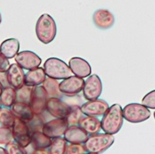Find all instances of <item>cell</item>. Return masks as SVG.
Here are the masks:
<instances>
[{"label":"cell","mask_w":155,"mask_h":154,"mask_svg":"<svg viewBox=\"0 0 155 154\" xmlns=\"http://www.w3.org/2000/svg\"><path fill=\"white\" fill-rule=\"evenodd\" d=\"M69 124L65 118H55L44 123L43 131L47 136L51 138L64 136Z\"/></svg>","instance_id":"8fae6325"},{"label":"cell","mask_w":155,"mask_h":154,"mask_svg":"<svg viewBox=\"0 0 155 154\" xmlns=\"http://www.w3.org/2000/svg\"><path fill=\"white\" fill-rule=\"evenodd\" d=\"M84 153H87L84 144L70 143L69 145H67L65 154H84Z\"/></svg>","instance_id":"1f68e13d"},{"label":"cell","mask_w":155,"mask_h":154,"mask_svg":"<svg viewBox=\"0 0 155 154\" xmlns=\"http://www.w3.org/2000/svg\"><path fill=\"white\" fill-rule=\"evenodd\" d=\"M36 36L43 44H49L54 40L57 34V25L53 18L48 14L39 17L35 25Z\"/></svg>","instance_id":"7a4b0ae2"},{"label":"cell","mask_w":155,"mask_h":154,"mask_svg":"<svg viewBox=\"0 0 155 154\" xmlns=\"http://www.w3.org/2000/svg\"><path fill=\"white\" fill-rule=\"evenodd\" d=\"M16 102V89L12 87H5L0 95V104L7 108H11Z\"/></svg>","instance_id":"cb8c5ba5"},{"label":"cell","mask_w":155,"mask_h":154,"mask_svg":"<svg viewBox=\"0 0 155 154\" xmlns=\"http://www.w3.org/2000/svg\"><path fill=\"white\" fill-rule=\"evenodd\" d=\"M142 104L149 109H155V90H152L144 96Z\"/></svg>","instance_id":"d6a6232c"},{"label":"cell","mask_w":155,"mask_h":154,"mask_svg":"<svg viewBox=\"0 0 155 154\" xmlns=\"http://www.w3.org/2000/svg\"><path fill=\"white\" fill-rule=\"evenodd\" d=\"M79 125L88 135H93L98 133L101 129V121L98 120L96 116L86 115L83 116Z\"/></svg>","instance_id":"ffe728a7"},{"label":"cell","mask_w":155,"mask_h":154,"mask_svg":"<svg viewBox=\"0 0 155 154\" xmlns=\"http://www.w3.org/2000/svg\"><path fill=\"white\" fill-rule=\"evenodd\" d=\"M102 93V83L101 78L97 74L88 76L87 81H84L83 88L84 97L87 100L98 99Z\"/></svg>","instance_id":"ba28073f"},{"label":"cell","mask_w":155,"mask_h":154,"mask_svg":"<svg viewBox=\"0 0 155 154\" xmlns=\"http://www.w3.org/2000/svg\"><path fill=\"white\" fill-rule=\"evenodd\" d=\"M114 142V136L112 134H93L88 136L84 142V147L87 153L97 154L106 151Z\"/></svg>","instance_id":"3957f363"},{"label":"cell","mask_w":155,"mask_h":154,"mask_svg":"<svg viewBox=\"0 0 155 154\" xmlns=\"http://www.w3.org/2000/svg\"><path fill=\"white\" fill-rule=\"evenodd\" d=\"M43 87H45L48 97H61L62 93L60 89V83L58 79L46 77L45 81L43 82Z\"/></svg>","instance_id":"603a6c76"},{"label":"cell","mask_w":155,"mask_h":154,"mask_svg":"<svg viewBox=\"0 0 155 154\" xmlns=\"http://www.w3.org/2000/svg\"><path fill=\"white\" fill-rule=\"evenodd\" d=\"M11 110L17 118H20L25 122H29L35 116V113L30 104L16 101L11 107Z\"/></svg>","instance_id":"ac0fdd59"},{"label":"cell","mask_w":155,"mask_h":154,"mask_svg":"<svg viewBox=\"0 0 155 154\" xmlns=\"http://www.w3.org/2000/svg\"><path fill=\"white\" fill-rule=\"evenodd\" d=\"M93 21L98 29L107 30L114 25V16L106 8H98L93 14Z\"/></svg>","instance_id":"9a60e30c"},{"label":"cell","mask_w":155,"mask_h":154,"mask_svg":"<svg viewBox=\"0 0 155 154\" xmlns=\"http://www.w3.org/2000/svg\"><path fill=\"white\" fill-rule=\"evenodd\" d=\"M46 73L44 68H34L31 70H28V72L25 74V85L31 86V87H36L40 86L41 84L46 79Z\"/></svg>","instance_id":"d6986e66"},{"label":"cell","mask_w":155,"mask_h":154,"mask_svg":"<svg viewBox=\"0 0 155 154\" xmlns=\"http://www.w3.org/2000/svg\"><path fill=\"white\" fill-rule=\"evenodd\" d=\"M72 105L63 101L61 97H48L47 111L55 118H65L71 110Z\"/></svg>","instance_id":"9c48e42d"},{"label":"cell","mask_w":155,"mask_h":154,"mask_svg":"<svg viewBox=\"0 0 155 154\" xmlns=\"http://www.w3.org/2000/svg\"><path fill=\"white\" fill-rule=\"evenodd\" d=\"M81 109L84 115L96 116V117L103 116V114L109 109V104L103 100L96 99V100H87L86 103H84L82 105Z\"/></svg>","instance_id":"7c38bea8"},{"label":"cell","mask_w":155,"mask_h":154,"mask_svg":"<svg viewBox=\"0 0 155 154\" xmlns=\"http://www.w3.org/2000/svg\"><path fill=\"white\" fill-rule=\"evenodd\" d=\"M16 63H18L21 68L25 70H31L36 67H39L42 63V61L38 55L33 51H21L15 56Z\"/></svg>","instance_id":"4fadbf2b"},{"label":"cell","mask_w":155,"mask_h":154,"mask_svg":"<svg viewBox=\"0 0 155 154\" xmlns=\"http://www.w3.org/2000/svg\"><path fill=\"white\" fill-rule=\"evenodd\" d=\"M13 138L25 149L31 144V132L28 127L27 123L20 118H17L14 121L12 126Z\"/></svg>","instance_id":"8992f818"},{"label":"cell","mask_w":155,"mask_h":154,"mask_svg":"<svg viewBox=\"0 0 155 154\" xmlns=\"http://www.w3.org/2000/svg\"><path fill=\"white\" fill-rule=\"evenodd\" d=\"M83 116H84V113L82 111L81 107H79L78 105H72L71 110H70L68 115L65 117V119L69 125H74V124H79Z\"/></svg>","instance_id":"4316f807"},{"label":"cell","mask_w":155,"mask_h":154,"mask_svg":"<svg viewBox=\"0 0 155 154\" xmlns=\"http://www.w3.org/2000/svg\"><path fill=\"white\" fill-rule=\"evenodd\" d=\"M124 119L130 123H141L150 117V110L143 104L130 103L123 109Z\"/></svg>","instance_id":"5b68a950"},{"label":"cell","mask_w":155,"mask_h":154,"mask_svg":"<svg viewBox=\"0 0 155 154\" xmlns=\"http://www.w3.org/2000/svg\"><path fill=\"white\" fill-rule=\"evenodd\" d=\"M154 119H155V113H154Z\"/></svg>","instance_id":"74e56055"},{"label":"cell","mask_w":155,"mask_h":154,"mask_svg":"<svg viewBox=\"0 0 155 154\" xmlns=\"http://www.w3.org/2000/svg\"><path fill=\"white\" fill-rule=\"evenodd\" d=\"M7 81L8 85L15 89L25 85V74L23 68L18 63H13L7 71Z\"/></svg>","instance_id":"5bb4252c"},{"label":"cell","mask_w":155,"mask_h":154,"mask_svg":"<svg viewBox=\"0 0 155 154\" xmlns=\"http://www.w3.org/2000/svg\"><path fill=\"white\" fill-rule=\"evenodd\" d=\"M48 100V96L43 86L34 87L30 106L35 114H43L47 111Z\"/></svg>","instance_id":"52a82bcc"},{"label":"cell","mask_w":155,"mask_h":154,"mask_svg":"<svg viewBox=\"0 0 155 154\" xmlns=\"http://www.w3.org/2000/svg\"><path fill=\"white\" fill-rule=\"evenodd\" d=\"M12 127H8L1 125L0 126V145H7L13 140Z\"/></svg>","instance_id":"f546056e"},{"label":"cell","mask_w":155,"mask_h":154,"mask_svg":"<svg viewBox=\"0 0 155 154\" xmlns=\"http://www.w3.org/2000/svg\"><path fill=\"white\" fill-rule=\"evenodd\" d=\"M84 86V81L82 77L77 75H72L66 79H63L60 83V89L61 93L65 96L72 97L79 94Z\"/></svg>","instance_id":"30bf717a"},{"label":"cell","mask_w":155,"mask_h":154,"mask_svg":"<svg viewBox=\"0 0 155 154\" xmlns=\"http://www.w3.org/2000/svg\"><path fill=\"white\" fill-rule=\"evenodd\" d=\"M64 137L70 143H79L84 144L88 138V134L84 131L80 125L74 124L69 125L64 133Z\"/></svg>","instance_id":"2e32d148"},{"label":"cell","mask_w":155,"mask_h":154,"mask_svg":"<svg viewBox=\"0 0 155 154\" xmlns=\"http://www.w3.org/2000/svg\"><path fill=\"white\" fill-rule=\"evenodd\" d=\"M69 66L74 75L84 78L88 77L91 74L90 64L82 58L74 57L69 61Z\"/></svg>","instance_id":"e0dca14e"},{"label":"cell","mask_w":155,"mask_h":154,"mask_svg":"<svg viewBox=\"0 0 155 154\" xmlns=\"http://www.w3.org/2000/svg\"><path fill=\"white\" fill-rule=\"evenodd\" d=\"M2 21V16H1V13H0V23Z\"/></svg>","instance_id":"8d00e7d4"},{"label":"cell","mask_w":155,"mask_h":154,"mask_svg":"<svg viewBox=\"0 0 155 154\" xmlns=\"http://www.w3.org/2000/svg\"><path fill=\"white\" fill-rule=\"evenodd\" d=\"M123 108L119 104H114L107 110L101 120V129L105 133L114 135L118 133L123 125Z\"/></svg>","instance_id":"6da1fadb"},{"label":"cell","mask_w":155,"mask_h":154,"mask_svg":"<svg viewBox=\"0 0 155 154\" xmlns=\"http://www.w3.org/2000/svg\"><path fill=\"white\" fill-rule=\"evenodd\" d=\"M34 87L23 85L22 87L16 89V101L24 102L30 104L32 100V94H33Z\"/></svg>","instance_id":"484cf974"},{"label":"cell","mask_w":155,"mask_h":154,"mask_svg":"<svg viewBox=\"0 0 155 154\" xmlns=\"http://www.w3.org/2000/svg\"><path fill=\"white\" fill-rule=\"evenodd\" d=\"M0 109H1V104H0Z\"/></svg>","instance_id":"f35d334b"},{"label":"cell","mask_w":155,"mask_h":154,"mask_svg":"<svg viewBox=\"0 0 155 154\" xmlns=\"http://www.w3.org/2000/svg\"><path fill=\"white\" fill-rule=\"evenodd\" d=\"M52 138L47 136L43 131H37L31 135V144L33 149H48L51 144Z\"/></svg>","instance_id":"7402d4cb"},{"label":"cell","mask_w":155,"mask_h":154,"mask_svg":"<svg viewBox=\"0 0 155 154\" xmlns=\"http://www.w3.org/2000/svg\"><path fill=\"white\" fill-rule=\"evenodd\" d=\"M6 149L8 154H26L27 151L25 148L19 144L17 141H11L6 145Z\"/></svg>","instance_id":"4dcf8cb0"},{"label":"cell","mask_w":155,"mask_h":154,"mask_svg":"<svg viewBox=\"0 0 155 154\" xmlns=\"http://www.w3.org/2000/svg\"><path fill=\"white\" fill-rule=\"evenodd\" d=\"M9 61L8 58L0 52V73H7L8 69L9 68Z\"/></svg>","instance_id":"836d02e7"},{"label":"cell","mask_w":155,"mask_h":154,"mask_svg":"<svg viewBox=\"0 0 155 154\" xmlns=\"http://www.w3.org/2000/svg\"><path fill=\"white\" fill-rule=\"evenodd\" d=\"M7 149L4 148H0V154H7Z\"/></svg>","instance_id":"e575fe53"},{"label":"cell","mask_w":155,"mask_h":154,"mask_svg":"<svg viewBox=\"0 0 155 154\" xmlns=\"http://www.w3.org/2000/svg\"><path fill=\"white\" fill-rule=\"evenodd\" d=\"M16 119V116L14 115L12 110L7 107L0 109V124L4 126L12 127L14 124V121Z\"/></svg>","instance_id":"83f0119b"},{"label":"cell","mask_w":155,"mask_h":154,"mask_svg":"<svg viewBox=\"0 0 155 154\" xmlns=\"http://www.w3.org/2000/svg\"><path fill=\"white\" fill-rule=\"evenodd\" d=\"M28 127L30 129L31 135L37 131H42L44 126V118L42 117V114H35L34 118L29 122H26Z\"/></svg>","instance_id":"f1b7e54d"},{"label":"cell","mask_w":155,"mask_h":154,"mask_svg":"<svg viewBox=\"0 0 155 154\" xmlns=\"http://www.w3.org/2000/svg\"><path fill=\"white\" fill-rule=\"evenodd\" d=\"M44 70L47 76L55 79H66L74 75L71 68L66 62L57 58H49L44 63Z\"/></svg>","instance_id":"277c9868"},{"label":"cell","mask_w":155,"mask_h":154,"mask_svg":"<svg viewBox=\"0 0 155 154\" xmlns=\"http://www.w3.org/2000/svg\"><path fill=\"white\" fill-rule=\"evenodd\" d=\"M3 88H4V86H3V84L1 82V80H0V95H1L2 91H3Z\"/></svg>","instance_id":"d590c367"},{"label":"cell","mask_w":155,"mask_h":154,"mask_svg":"<svg viewBox=\"0 0 155 154\" xmlns=\"http://www.w3.org/2000/svg\"><path fill=\"white\" fill-rule=\"evenodd\" d=\"M67 140L65 137L58 136L54 137L51 140V144L48 148L51 154H65L67 149Z\"/></svg>","instance_id":"d4e9b609"},{"label":"cell","mask_w":155,"mask_h":154,"mask_svg":"<svg viewBox=\"0 0 155 154\" xmlns=\"http://www.w3.org/2000/svg\"><path fill=\"white\" fill-rule=\"evenodd\" d=\"M20 50V42L16 38H9L3 41L0 45V52L6 58L12 59L19 53Z\"/></svg>","instance_id":"44dd1931"}]
</instances>
